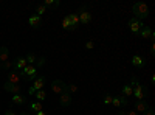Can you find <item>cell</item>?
<instances>
[{
    "label": "cell",
    "instance_id": "4",
    "mask_svg": "<svg viewBox=\"0 0 155 115\" xmlns=\"http://www.w3.org/2000/svg\"><path fill=\"white\" fill-rule=\"evenodd\" d=\"M147 95V89L144 86H141L140 83L137 86H134V96L137 98V101H141V100H144Z\"/></svg>",
    "mask_w": 155,
    "mask_h": 115
},
{
    "label": "cell",
    "instance_id": "24",
    "mask_svg": "<svg viewBox=\"0 0 155 115\" xmlns=\"http://www.w3.org/2000/svg\"><path fill=\"white\" fill-rule=\"evenodd\" d=\"M47 98V93H45V90H37L36 93H34V100H37V101H41V103H42V101Z\"/></svg>",
    "mask_w": 155,
    "mask_h": 115
},
{
    "label": "cell",
    "instance_id": "33",
    "mask_svg": "<svg viewBox=\"0 0 155 115\" xmlns=\"http://www.w3.org/2000/svg\"><path fill=\"white\" fill-rule=\"evenodd\" d=\"M143 115H155V113H153V110H152V109L149 107V109H147L146 112H143Z\"/></svg>",
    "mask_w": 155,
    "mask_h": 115
},
{
    "label": "cell",
    "instance_id": "10",
    "mask_svg": "<svg viewBox=\"0 0 155 115\" xmlns=\"http://www.w3.org/2000/svg\"><path fill=\"white\" fill-rule=\"evenodd\" d=\"M59 103H61V106H70L71 104V93H68L67 90L64 92V93H61L59 95Z\"/></svg>",
    "mask_w": 155,
    "mask_h": 115
},
{
    "label": "cell",
    "instance_id": "17",
    "mask_svg": "<svg viewBox=\"0 0 155 115\" xmlns=\"http://www.w3.org/2000/svg\"><path fill=\"white\" fill-rule=\"evenodd\" d=\"M68 16H70V20H71V31H74V30L81 25L79 16H78V12H71V14H68Z\"/></svg>",
    "mask_w": 155,
    "mask_h": 115
},
{
    "label": "cell",
    "instance_id": "35",
    "mask_svg": "<svg viewBox=\"0 0 155 115\" xmlns=\"http://www.w3.org/2000/svg\"><path fill=\"white\" fill-rule=\"evenodd\" d=\"M150 53L155 55V44H153V42H152V45H150Z\"/></svg>",
    "mask_w": 155,
    "mask_h": 115
},
{
    "label": "cell",
    "instance_id": "27",
    "mask_svg": "<svg viewBox=\"0 0 155 115\" xmlns=\"http://www.w3.org/2000/svg\"><path fill=\"white\" fill-rule=\"evenodd\" d=\"M67 92H68V93H76V92H78V87H76L74 84H68V86H67Z\"/></svg>",
    "mask_w": 155,
    "mask_h": 115
},
{
    "label": "cell",
    "instance_id": "16",
    "mask_svg": "<svg viewBox=\"0 0 155 115\" xmlns=\"http://www.w3.org/2000/svg\"><path fill=\"white\" fill-rule=\"evenodd\" d=\"M149 109V106H147V103H146V101L144 100H141V101H137V103H135V112L137 113H143V112H146Z\"/></svg>",
    "mask_w": 155,
    "mask_h": 115
},
{
    "label": "cell",
    "instance_id": "2",
    "mask_svg": "<svg viewBox=\"0 0 155 115\" xmlns=\"http://www.w3.org/2000/svg\"><path fill=\"white\" fill-rule=\"evenodd\" d=\"M20 76H22V79H25V81H34L37 78V67L36 66H30L28 64V66L20 72Z\"/></svg>",
    "mask_w": 155,
    "mask_h": 115
},
{
    "label": "cell",
    "instance_id": "40",
    "mask_svg": "<svg viewBox=\"0 0 155 115\" xmlns=\"http://www.w3.org/2000/svg\"><path fill=\"white\" fill-rule=\"evenodd\" d=\"M20 115H30V113H27V112H23V113H20Z\"/></svg>",
    "mask_w": 155,
    "mask_h": 115
},
{
    "label": "cell",
    "instance_id": "19",
    "mask_svg": "<svg viewBox=\"0 0 155 115\" xmlns=\"http://www.w3.org/2000/svg\"><path fill=\"white\" fill-rule=\"evenodd\" d=\"M9 61V50L6 47H0V62H6Z\"/></svg>",
    "mask_w": 155,
    "mask_h": 115
},
{
    "label": "cell",
    "instance_id": "8",
    "mask_svg": "<svg viewBox=\"0 0 155 115\" xmlns=\"http://www.w3.org/2000/svg\"><path fill=\"white\" fill-rule=\"evenodd\" d=\"M3 90H5V92H9V93H12V95H17V93H22V87H20V84L5 83V84H3Z\"/></svg>",
    "mask_w": 155,
    "mask_h": 115
},
{
    "label": "cell",
    "instance_id": "20",
    "mask_svg": "<svg viewBox=\"0 0 155 115\" xmlns=\"http://www.w3.org/2000/svg\"><path fill=\"white\" fill-rule=\"evenodd\" d=\"M121 92H123V96L129 98V96H132V95H134V87H132L130 84H126V86H123Z\"/></svg>",
    "mask_w": 155,
    "mask_h": 115
},
{
    "label": "cell",
    "instance_id": "5",
    "mask_svg": "<svg viewBox=\"0 0 155 115\" xmlns=\"http://www.w3.org/2000/svg\"><path fill=\"white\" fill-rule=\"evenodd\" d=\"M143 27H144L143 20H138V19H135V17H132L130 20H129V30H130L134 34H138Z\"/></svg>",
    "mask_w": 155,
    "mask_h": 115
},
{
    "label": "cell",
    "instance_id": "21",
    "mask_svg": "<svg viewBox=\"0 0 155 115\" xmlns=\"http://www.w3.org/2000/svg\"><path fill=\"white\" fill-rule=\"evenodd\" d=\"M30 109L33 112H41V110H44V106H42L41 101H33V103L30 104Z\"/></svg>",
    "mask_w": 155,
    "mask_h": 115
},
{
    "label": "cell",
    "instance_id": "25",
    "mask_svg": "<svg viewBox=\"0 0 155 115\" xmlns=\"http://www.w3.org/2000/svg\"><path fill=\"white\" fill-rule=\"evenodd\" d=\"M25 59H27V62L30 64V66H34V62L37 61V56L34 53H28L27 56H25Z\"/></svg>",
    "mask_w": 155,
    "mask_h": 115
},
{
    "label": "cell",
    "instance_id": "7",
    "mask_svg": "<svg viewBox=\"0 0 155 115\" xmlns=\"http://www.w3.org/2000/svg\"><path fill=\"white\" fill-rule=\"evenodd\" d=\"M78 16H79V22L84 23V25L92 22V12H90L87 8H81L79 12H78Z\"/></svg>",
    "mask_w": 155,
    "mask_h": 115
},
{
    "label": "cell",
    "instance_id": "31",
    "mask_svg": "<svg viewBox=\"0 0 155 115\" xmlns=\"http://www.w3.org/2000/svg\"><path fill=\"white\" fill-rule=\"evenodd\" d=\"M85 48H87V50H92V48H95V42H93V41H88V42L85 44Z\"/></svg>",
    "mask_w": 155,
    "mask_h": 115
},
{
    "label": "cell",
    "instance_id": "38",
    "mask_svg": "<svg viewBox=\"0 0 155 115\" xmlns=\"http://www.w3.org/2000/svg\"><path fill=\"white\" fill-rule=\"evenodd\" d=\"M118 115H127V112H124V110H121V112H118Z\"/></svg>",
    "mask_w": 155,
    "mask_h": 115
},
{
    "label": "cell",
    "instance_id": "9",
    "mask_svg": "<svg viewBox=\"0 0 155 115\" xmlns=\"http://www.w3.org/2000/svg\"><path fill=\"white\" fill-rule=\"evenodd\" d=\"M20 81H22L20 72H17V70L9 72V75H8V83H11V84H20Z\"/></svg>",
    "mask_w": 155,
    "mask_h": 115
},
{
    "label": "cell",
    "instance_id": "29",
    "mask_svg": "<svg viewBox=\"0 0 155 115\" xmlns=\"http://www.w3.org/2000/svg\"><path fill=\"white\" fill-rule=\"evenodd\" d=\"M44 64H45V58H37V61H36L34 66H36V67H42Z\"/></svg>",
    "mask_w": 155,
    "mask_h": 115
},
{
    "label": "cell",
    "instance_id": "15",
    "mask_svg": "<svg viewBox=\"0 0 155 115\" xmlns=\"http://www.w3.org/2000/svg\"><path fill=\"white\" fill-rule=\"evenodd\" d=\"M27 66H28V62H27V59H25V58H17V59L14 61V69H16L17 72H22Z\"/></svg>",
    "mask_w": 155,
    "mask_h": 115
},
{
    "label": "cell",
    "instance_id": "13",
    "mask_svg": "<svg viewBox=\"0 0 155 115\" xmlns=\"http://www.w3.org/2000/svg\"><path fill=\"white\" fill-rule=\"evenodd\" d=\"M28 23L31 25L33 28H39V27H42L44 20H42V17H41V16H36V14H33V16L28 19Z\"/></svg>",
    "mask_w": 155,
    "mask_h": 115
},
{
    "label": "cell",
    "instance_id": "37",
    "mask_svg": "<svg viewBox=\"0 0 155 115\" xmlns=\"http://www.w3.org/2000/svg\"><path fill=\"white\" fill-rule=\"evenodd\" d=\"M36 115H47V113L44 110H41V112H36Z\"/></svg>",
    "mask_w": 155,
    "mask_h": 115
},
{
    "label": "cell",
    "instance_id": "22",
    "mask_svg": "<svg viewBox=\"0 0 155 115\" xmlns=\"http://www.w3.org/2000/svg\"><path fill=\"white\" fill-rule=\"evenodd\" d=\"M42 5H44L45 8H58V6L61 5V2H59V0H45Z\"/></svg>",
    "mask_w": 155,
    "mask_h": 115
},
{
    "label": "cell",
    "instance_id": "28",
    "mask_svg": "<svg viewBox=\"0 0 155 115\" xmlns=\"http://www.w3.org/2000/svg\"><path fill=\"white\" fill-rule=\"evenodd\" d=\"M112 100H113L112 95H106L104 100H102V103H104V104H112Z\"/></svg>",
    "mask_w": 155,
    "mask_h": 115
},
{
    "label": "cell",
    "instance_id": "36",
    "mask_svg": "<svg viewBox=\"0 0 155 115\" xmlns=\"http://www.w3.org/2000/svg\"><path fill=\"white\" fill-rule=\"evenodd\" d=\"M127 115H140V113H137L135 110H130V112H127Z\"/></svg>",
    "mask_w": 155,
    "mask_h": 115
},
{
    "label": "cell",
    "instance_id": "32",
    "mask_svg": "<svg viewBox=\"0 0 155 115\" xmlns=\"http://www.w3.org/2000/svg\"><path fill=\"white\" fill-rule=\"evenodd\" d=\"M138 84V78H135V76H134V78H132V81H130V86L134 87V86H137Z\"/></svg>",
    "mask_w": 155,
    "mask_h": 115
},
{
    "label": "cell",
    "instance_id": "11",
    "mask_svg": "<svg viewBox=\"0 0 155 115\" xmlns=\"http://www.w3.org/2000/svg\"><path fill=\"white\" fill-rule=\"evenodd\" d=\"M138 34H140V37H143V39H150V41L153 42V37H155V34H153V31H152L149 27H143V28H141V31H140Z\"/></svg>",
    "mask_w": 155,
    "mask_h": 115
},
{
    "label": "cell",
    "instance_id": "18",
    "mask_svg": "<svg viewBox=\"0 0 155 115\" xmlns=\"http://www.w3.org/2000/svg\"><path fill=\"white\" fill-rule=\"evenodd\" d=\"M12 103L14 104H19V106H22V104H25L27 103V98H25V95H22V93H17V95H12Z\"/></svg>",
    "mask_w": 155,
    "mask_h": 115
},
{
    "label": "cell",
    "instance_id": "34",
    "mask_svg": "<svg viewBox=\"0 0 155 115\" xmlns=\"http://www.w3.org/2000/svg\"><path fill=\"white\" fill-rule=\"evenodd\" d=\"M3 115H17V113H16L14 110H6V112H5Z\"/></svg>",
    "mask_w": 155,
    "mask_h": 115
},
{
    "label": "cell",
    "instance_id": "26",
    "mask_svg": "<svg viewBox=\"0 0 155 115\" xmlns=\"http://www.w3.org/2000/svg\"><path fill=\"white\" fill-rule=\"evenodd\" d=\"M45 12H47V8H45L44 5H39V6L36 8V16H41V17H42Z\"/></svg>",
    "mask_w": 155,
    "mask_h": 115
},
{
    "label": "cell",
    "instance_id": "12",
    "mask_svg": "<svg viewBox=\"0 0 155 115\" xmlns=\"http://www.w3.org/2000/svg\"><path fill=\"white\" fill-rule=\"evenodd\" d=\"M132 66H134L135 69H143V67L146 66V61L141 58L140 55H134V56H132Z\"/></svg>",
    "mask_w": 155,
    "mask_h": 115
},
{
    "label": "cell",
    "instance_id": "3",
    "mask_svg": "<svg viewBox=\"0 0 155 115\" xmlns=\"http://www.w3.org/2000/svg\"><path fill=\"white\" fill-rule=\"evenodd\" d=\"M44 87H45V78H44V76H37V78L34 79L33 87L28 89V93L30 95H34L37 90H44Z\"/></svg>",
    "mask_w": 155,
    "mask_h": 115
},
{
    "label": "cell",
    "instance_id": "23",
    "mask_svg": "<svg viewBox=\"0 0 155 115\" xmlns=\"http://www.w3.org/2000/svg\"><path fill=\"white\" fill-rule=\"evenodd\" d=\"M62 28L67 30V31H71V20H70V16H65L62 19Z\"/></svg>",
    "mask_w": 155,
    "mask_h": 115
},
{
    "label": "cell",
    "instance_id": "6",
    "mask_svg": "<svg viewBox=\"0 0 155 115\" xmlns=\"http://www.w3.org/2000/svg\"><path fill=\"white\" fill-rule=\"evenodd\" d=\"M51 90H53L54 93H58V95H61V93H64L67 90V84L62 79H54L53 83H51Z\"/></svg>",
    "mask_w": 155,
    "mask_h": 115
},
{
    "label": "cell",
    "instance_id": "1",
    "mask_svg": "<svg viewBox=\"0 0 155 115\" xmlns=\"http://www.w3.org/2000/svg\"><path fill=\"white\" fill-rule=\"evenodd\" d=\"M147 16H149V8H147V5L143 3V2H137V3L134 5V17L138 19V20H143V19H146Z\"/></svg>",
    "mask_w": 155,
    "mask_h": 115
},
{
    "label": "cell",
    "instance_id": "30",
    "mask_svg": "<svg viewBox=\"0 0 155 115\" xmlns=\"http://www.w3.org/2000/svg\"><path fill=\"white\" fill-rule=\"evenodd\" d=\"M2 66H3V69L9 70L11 67H14V62H11V61H6V62H3V64H2Z\"/></svg>",
    "mask_w": 155,
    "mask_h": 115
},
{
    "label": "cell",
    "instance_id": "14",
    "mask_svg": "<svg viewBox=\"0 0 155 115\" xmlns=\"http://www.w3.org/2000/svg\"><path fill=\"white\" fill-rule=\"evenodd\" d=\"M127 103H129V100H127L126 96H121V95L115 96V98L112 100V104H113L115 107H121V106H126Z\"/></svg>",
    "mask_w": 155,
    "mask_h": 115
},
{
    "label": "cell",
    "instance_id": "39",
    "mask_svg": "<svg viewBox=\"0 0 155 115\" xmlns=\"http://www.w3.org/2000/svg\"><path fill=\"white\" fill-rule=\"evenodd\" d=\"M3 70V66H2V62H0V72H2Z\"/></svg>",
    "mask_w": 155,
    "mask_h": 115
}]
</instances>
